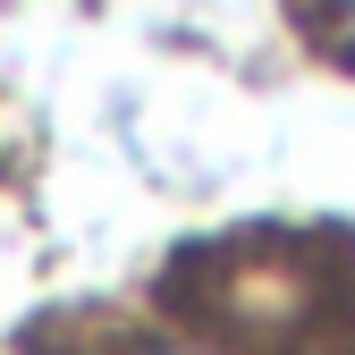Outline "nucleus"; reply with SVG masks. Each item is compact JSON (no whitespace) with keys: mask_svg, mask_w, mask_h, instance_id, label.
I'll return each mask as SVG.
<instances>
[{"mask_svg":"<svg viewBox=\"0 0 355 355\" xmlns=\"http://www.w3.org/2000/svg\"><path fill=\"white\" fill-rule=\"evenodd\" d=\"M304 9H313V42L355 68V0H304Z\"/></svg>","mask_w":355,"mask_h":355,"instance_id":"nucleus-1","label":"nucleus"}]
</instances>
